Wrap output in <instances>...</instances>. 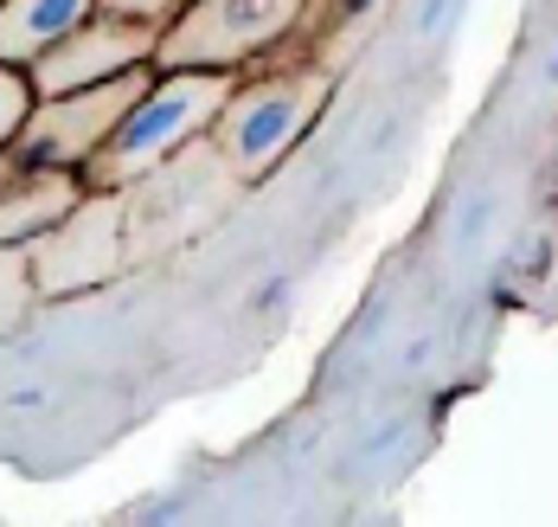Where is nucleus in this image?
I'll list each match as a JSON object with an SVG mask.
<instances>
[{
  "mask_svg": "<svg viewBox=\"0 0 558 527\" xmlns=\"http://www.w3.org/2000/svg\"><path fill=\"white\" fill-rule=\"evenodd\" d=\"M33 296V277H26V244H0V328L20 315V302Z\"/></svg>",
  "mask_w": 558,
  "mask_h": 527,
  "instance_id": "12",
  "label": "nucleus"
},
{
  "mask_svg": "<svg viewBox=\"0 0 558 527\" xmlns=\"http://www.w3.org/2000/svg\"><path fill=\"white\" fill-rule=\"evenodd\" d=\"M148 84H155V64L104 77V84H84V91H64V97H39L7 155L20 168H71V175H84V161L110 142V129L129 117V104Z\"/></svg>",
  "mask_w": 558,
  "mask_h": 527,
  "instance_id": "5",
  "label": "nucleus"
},
{
  "mask_svg": "<svg viewBox=\"0 0 558 527\" xmlns=\"http://www.w3.org/2000/svg\"><path fill=\"white\" fill-rule=\"evenodd\" d=\"M328 97H335V71L328 64L302 59V52H277V59L238 71V84L225 97L219 122L206 129V142L219 148L225 168L251 187V180L277 175L289 161V148L322 122Z\"/></svg>",
  "mask_w": 558,
  "mask_h": 527,
  "instance_id": "1",
  "label": "nucleus"
},
{
  "mask_svg": "<svg viewBox=\"0 0 558 527\" xmlns=\"http://www.w3.org/2000/svg\"><path fill=\"white\" fill-rule=\"evenodd\" d=\"M33 104H39L33 77L20 64H0V155L13 148V135H20V122L33 117Z\"/></svg>",
  "mask_w": 558,
  "mask_h": 527,
  "instance_id": "11",
  "label": "nucleus"
},
{
  "mask_svg": "<svg viewBox=\"0 0 558 527\" xmlns=\"http://www.w3.org/2000/svg\"><path fill=\"white\" fill-rule=\"evenodd\" d=\"M84 200V175L71 168H20L0 155V244H33Z\"/></svg>",
  "mask_w": 558,
  "mask_h": 527,
  "instance_id": "8",
  "label": "nucleus"
},
{
  "mask_svg": "<svg viewBox=\"0 0 558 527\" xmlns=\"http://www.w3.org/2000/svg\"><path fill=\"white\" fill-rule=\"evenodd\" d=\"M155 52H161V26L97 7L77 33H64L52 52H39L26 64V77H33L39 97H64V91L104 84V77H122V71H142V64H155Z\"/></svg>",
  "mask_w": 558,
  "mask_h": 527,
  "instance_id": "7",
  "label": "nucleus"
},
{
  "mask_svg": "<svg viewBox=\"0 0 558 527\" xmlns=\"http://www.w3.org/2000/svg\"><path fill=\"white\" fill-rule=\"evenodd\" d=\"M231 84H238V71H199V64L161 71L155 64V84L129 104V117L110 129V142L84 161V187H129L148 168L173 161L180 148H193L219 122Z\"/></svg>",
  "mask_w": 558,
  "mask_h": 527,
  "instance_id": "2",
  "label": "nucleus"
},
{
  "mask_svg": "<svg viewBox=\"0 0 558 527\" xmlns=\"http://www.w3.org/2000/svg\"><path fill=\"white\" fill-rule=\"evenodd\" d=\"M391 0H308L302 7V26H295V39L282 46V52H302V59L328 64V71H340L347 64V52L379 26V13H386Z\"/></svg>",
  "mask_w": 558,
  "mask_h": 527,
  "instance_id": "9",
  "label": "nucleus"
},
{
  "mask_svg": "<svg viewBox=\"0 0 558 527\" xmlns=\"http://www.w3.org/2000/svg\"><path fill=\"white\" fill-rule=\"evenodd\" d=\"M546 84H558V59H553V64H546Z\"/></svg>",
  "mask_w": 558,
  "mask_h": 527,
  "instance_id": "14",
  "label": "nucleus"
},
{
  "mask_svg": "<svg viewBox=\"0 0 558 527\" xmlns=\"http://www.w3.org/2000/svg\"><path fill=\"white\" fill-rule=\"evenodd\" d=\"M90 13H97V0H0V64L26 71L64 33H77Z\"/></svg>",
  "mask_w": 558,
  "mask_h": 527,
  "instance_id": "10",
  "label": "nucleus"
},
{
  "mask_svg": "<svg viewBox=\"0 0 558 527\" xmlns=\"http://www.w3.org/2000/svg\"><path fill=\"white\" fill-rule=\"evenodd\" d=\"M308 0H186L161 26V71L199 64V71H251L277 59L295 39Z\"/></svg>",
  "mask_w": 558,
  "mask_h": 527,
  "instance_id": "3",
  "label": "nucleus"
},
{
  "mask_svg": "<svg viewBox=\"0 0 558 527\" xmlns=\"http://www.w3.org/2000/svg\"><path fill=\"white\" fill-rule=\"evenodd\" d=\"M238 187L244 180L225 168L219 148L206 135L193 148H180L173 161L148 168L142 180H129L122 187V200H129V264L173 244V238H186L193 226H206V213L219 206L225 193H238Z\"/></svg>",
  "mask_w": 558,
  "mask_h": 527,
  "instance_id": "6",
  "label": "nucleus"
},
{
  "mask_svg": "<svg viewBox=\"0 0 558 527\" xmlns=\"http://www.w3.org/2000/svg\"><path fill=\"white\" fill-rule=\"evenodd\" d=\"M122 264H129V200H122V187H84V200L52 232H39L26 244V277H33V296H46V302L97 290Z\"/></svg>",
  "mask_w": 558,
  "mask_h": 527,
  "instance_id": "4",
  "label": "nucleus"
},
{
  "mask_svg": "<svg viewBox=\"0 0 558 527\" xmlns=\"http://www.w3.org/2000/svg\"><path fill=\"white\" fill-rule=\"evenodd\" d=\"M104 13H122V20H148V26H168L173 13L186 7V0H97Z\"/></svg>",
  "mask_w": 558,
  "mask_h": 527,
  "instance_id": "13",
  "label": "nucleus"
}]
</instances>
